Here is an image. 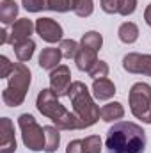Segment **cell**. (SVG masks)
I'll return each mask as SVG.
<instances>
[{
  "label": "cell",
  "mask_w": 151,
  "mask_h": 153,
  "mask_svg": "<svg viewBox=\"0 0 151 153\" xmlns=\"http://www.w3.org/2000/svg\"><path fill=\"white\" fill-rule=\"evenodd\" d=\"M105 148L109 153H144L146 132L132 121H119L109 128Z\"/></svg>",
  "instance_id": "cell-1"
},
{
  "label": "cell",
  "mask_w": 151,
  "mask_h": 153,
  "mask_svg": "<svg viewBox=\"0 0 151 153\" xmlns=\"http://www.w3.org/2000/svg\"><path fill=\"white\" fill-rule=\"evenodd\" d=\"M68 98L71 100L73 112L82 123V130L96 125V121L101 117V114H100L101 109L94 103V100H93V96H91V93L84 82L76 80L71 84V87L68 91Z\"/></svg>",
  "instance_id": "cell-2"
},
{
  "label": "cell",
  "mask_w": 151,
  "mask_h": 153,
  "mask_svg": "<svg viewBox=\"0 0 151 153\" xmlns=\"http://www.w3.org/2000/svg\"><path fill=\"white\" fill-rule=\"evenodd\" d=\"M30 70L23 62H14V70L9 75V84L2 91V100L9 107H20L25 102L29 85H30Z\"/></svg>",
  "instance_id": "cell-3"
},
{
  "label": "cell",
  "mask_w": 151,
  "mask_h": 153,
  "mask_svg": "<svg viewBox=\"0 0 151 153\" xmlns=\"http://www.w3.org/2000/svg\"><path fill=\"white\" fill-rule=\"evenodd\" d=\"M128 102H130V111L137 119H141L142 123L151 125V85L146 82H137L132 85L130 94H128Z\"/></svg>",
  "instance_id": "cell-4"
},
{
  "label": "cell",
  "mask_w": 151,
  "mask_h": 153,
  "mask_svg": "<svg viewBox=\"0 0 151 153\" xmlns=\"http://www.w3.org/2000/svg\"><path fill=\"white\" fill-rule=\"evenodd\" d=\"M18 125L21 130V139L23 144L30 152H41L46 146V137H44V126H39L30 114H21L18 117Z\"/></svg>",
  "instance_id": "cell-5"
},
{
  "label": "cell",
  "mask_w": 151,
  "mask_h": 153,
  "mask_svg": "<svg viewBox=\"0 0 151 153\" xmlns=\"http://www.w3.org/2000/svg\"><path fill=\"white\" fill-rule=\"evenodd\" d=\"M59 96L52 91V89H41L36 100V107L43 116H46L48 119H52L53 123L59 121L62 116L66 114V107L57 100Z\"/></svg>",
  "instance_id": "cell-6"
},
{
  "label": "cell",
  "mask_w": 151,
  "mask_h": 153,
  "mask_svg": "<svg viewBox=\"0 0 151 153\" xmlns=\"http://www.w3.org/2000/svg\"><path fill=\"white\" fill-rule=\"evenodd\" d=\"M123 68L128 73L151 76V55L150 53H128L123 57Z\"/></svg>",
  "instance_id": "cell-7"
},
{
  "label": "cell",
  "mask_w": 151,
  "mask_h": 153,
  "mask_svg": "<svg viewBox=\"0 0 151 153\" xmlns=\"http://www.w3.org/2000/svg\"><path fill=\"white\" fill-rule=\"evenodd\" d=\"M71 71L66 64L57 66L55 70H52L50 73V89L57 94V96H68V91L71 87Z\"/></svg>",
  "instance_id": "cell-8"
},
{
  "label": "cell",
  "mask_w": 151,
  "mask_h": 153,
  "mask_svg": "<svg viewBox=\"0 0 151 153\" xmlns=\"http://www.w3.org/2000/svg\"><path fill=\"white\" fill-rule=\"evenodd\" d=\"M36 32L46 43L62 41V27L52 18H39L36 20Z\"/></svg>",
  "instance_id": "cell-9"
},
{
  "label": "cell",
  "mask_w": 151,
  "mask_h": 153,
  "mask_svg": "<svg viewBox=\"0 0 151 153\" xmlns=\"http://www.w3.org/2000/svg\"><path fill=\"white\" fill-rule=\"evenodd\" d=\"M16 152V139H14V125L9 117L0 119V153Z\"/></svg>",
  "instance_id": "cell-10"
},
{
  "label": "cell",
  "mask_w": 151,
  "mask_h": 153,
  "mask_svg": "<svg viewBox=\"0 0 151 153\" xmlns=\"http://www.w3.org/2000/svg\"><path fill=\"white\" fill-rule=\"evenodd\" d=\"M34 29H36V23H32V20H29V18H20V20H16V22L13 23L11 34H9V43H11V45H16L18 41L29 39Z\"/></svg>",
  "instance_id": "cell-11"
},
{
  "label": "cell",
  "mask_w": 151,
  "mask_h": 153,
  "mask_svg": "<svg viewBox=\"0 0 151 153\" xmlns=\"http://www.w3.org/2000/svg\"><path fill=\"white\" fill-rule=\"evenodd\" d=\"M62 59V52L61 48H44L41 53H39V66L43 70H55L57 66H61Z\"/></svg>",
  "instance_id": "cell-12"
},
{
  "label": "cell",
  "mask_w": 151,
  "mask_h": 153,
  "mask_svg": "<svg viewBox=\"0 0 151 153\" xmlns=\"http://www.w3.org/2000/svg\"><path fill=\"white\" fill-rule=\"evenodd\" d=\"M93 94L96 100H109L115 94V85L109 78H98L93 82Z\"/></svg>",
  "instance_id": "cell-13"
},
{
  "label": "cell",
  "mask_w": 151,
  "mask_h": 153,
  "mask_svg": "<svg viewBox=\"0 0 151 153\" xmlns=\"http://www.w3.org/2000/svg\"><path fill=\"white\" fill-rule=\"evenodd\" d=\"M75 62H76V68L80 71H89L96 62H98V57H96V52L94 50H89V48H80L78 53L75 57Z\"/></svg>",
  "instance_id": "cell-14"
},
{
  "label": "cell",
  "mask_w": 151,
  "mask_h": 153,
  "mask_svg": "<svg viewBox=\"0 0 151 153\" xmlns=\"http://www.w3.org/2000/svg\"><path fill=\"white\" fill-rule=\"evenodd\" d=\"M13 48H14V53H16L18 61H20V62H27V61H30L32 55H34L36 43L29 38V39H23V41H18L16 45H13Z\"/></svg>",
  "instance_id": "cell-15"
},
{
  "label": "cell",
  "mask_w": 151,
  "mask_h": 153,
  "mask_svg": "<svg viewBox=\"0 0 151 153\" xmlns=\"http://www.w3.org/2000/svg\"><path fill=\"white\" fill-rule=\"evenodd\" d=\"M18 16V4L14 0H2L0 2V22L4 25L14 23V18Z\"/></svg>",
  "instance_id": "cell-16"
},
{
  "label": "cell",
  "mask_w": 151,
  "mask_h": 153,
  "mask_svg": "<svg viewBox=\"0 0 151 153\" xmlns=\"http://www.w3.org/2000/svg\"><path fill=\"white\" fill-rule=\"evenodd\" d=\"M100 114H101V119L107 121V123L117 121V119H121V117L124 116V107H123L119 102H110V103H107V105L101 107Z\"/></svg>",
  "instance_id": "cell-17"
},
{
  "label": "cell",
  "mask_w": 151,
  "mask_h": 153,
  "mask_svg": "<svg viewBox=\"0 0 151 153\" xmlns=\"http://www.w3.org/2000/svg\"><path fill=\"white\" fill-rule=\"evenodd\" d=\"M117 36H119V39H121L123 43L132 45V43H135L137 38H139V27H137L133 22H124V23L119 27Z\"/></svg>",
  "instance_id": "cell-18"
},
{
  "label": "cell",
  "mask_w": 151,
  "mask_h": 153,
  "mask_svg": "<svg viewBox=\"0 0 151 153\" xmlns=\"http://www.w3.org/2000/svg\"><path fill=\"white\" fill-rule=\"evenodd\" d=\"M44 137H46V146L44 152L46 153H55L59 144H61V134L57 126H44Z\"/></svg>",
  "instance_id": "cell-19"
},
{
  "label": "cell",
  "mask_w": 151,
  "mask_h": 153,
  "mask_svg": "<svg viewBox=\"0 0 151 153\" xmlns=\"http://www.w3.org/2000/svg\"><path fill=\"white\" fill-rule=\"evenodd\" d=\"M55 126H57L59 130H82L80 119L76 117L75 112H70V111L62 116L59 121H55Z\"/></svg>",
  "instance_id": "cell-20"
},
{
  "label": "cell",
  "mask_w": 151,
  "mask_h": 153,
  "mask_svg": "<svg viewBox=\"0 0 151 153\" xmlns=\"http://www.w3.org/2000/svg\"><path fill=\"white\" fill-rule=\"evenodd\" d=\"M80 45H82L84 48H89V50L98 52V50L101 48V45H103V38H101L100 32H96V30H89V32H85V34L82 36Z\"/></svg>",
  "instance_id": "cell-21"
},
{
  "label": "cell",
  "mask_w": 151,
  "mask_h": 153,
  "mask_svg": "<svg viewBox=\"0 0 151 153\" xmlns=\"http://www.w3.org/2000/svg\"><path fill=\"white\" fill-rule=\"evenodd\" d=\"M78 0H48V9L55 13H68L75 11Z\"/></svg>",
  "instance_id": "cell-22"
},
{
  "label": "cell",
  "mask_w": 151,
  "mask_h": 153,
  "mask_svg": "<svg viewBox=\"0 0 151 153\" xmlns=\"http://www.w3.org/2000/svg\"><path fill=\"white\" fill-rule=\"evenodd\" d=\"M61 52H62V57H66V59H75L76 53H78V50H80V45L73 41V39H62L61 41Z\"/></svg>",
  "instance_id": "cell-23"
},
{
  "label": "cell",
  "mask_w": 151,
  "mask_h": 153,
  "mask_svg": "<svg viewBox=\"0 0 151 153\" xmlns=\"http://www.w3.org/2000/svg\"><path fill=\"white\" fill-rule=\"evenodd\" d=\"M84 141V153H101V139L100 135H89Z\"/></svg>",
  "instance_id": "cell-24"
},
{
  "label": "cell",
  "mask_w": 151,
  "mask_h": 153,
  "mask_svg": "<svg viewBox=\"0 0 151 153\" xmlns=\"http://www.w3.org/2000/svg\"><path fill=\"white\" fill-rule=\"evenodd\" d=\"M89 76L93 78V80H98V78H107V75H109V64L107 62H103V61H98L89 71Z\"/></svg>",
  "instance_id": "cell-25"
},
{
  "label": "cell",
  "mask_w": 151,
  "mask_h": 153,
  "mask_svg": "<svg viewBox=\"0 0 151 153\" xmlns=\"http://www.w3.org/2000/svg\"><path fill=\"white\" fill-rule=\"evenodd\" d=\"M93 9H94V2L93 0H78L75 7V14L80 18H87L93 14Z\"/></svg>",
  "instance_id": "cell-26"
},
{
  "label": "cell",
  "mask_w": 151,
  "mask_h": 153,
  "mask_svg": "<svg viewBox=\"0 0 151 153\" xmlns=\"http://www.w3.org/2000/svg\"><path fill=\"white\" fill-rule=\"evenodd\" d=\"M21 5L29 13H39L43 9H48V0H21Z\"/></svg>",
  "instance_id": "cell-27"
},
{
  "label": "cell",
  "mask_w": 151,
  "mask_h": 153,
  "mask_svg": "<svg viewBox=\"0 0 151 153\" xmlns=\"http://www.w3.org/2000/svg\"><path fill=\"white\" fill-rule=\"evenodd\" d=\"M137 9V0H119V14L121 16H130Z\"/></svg>",
  "instance_id": "cell-28"
},
{
  "label": "cell",
  "mask_w": 151,
  "mask_h": 153,
  "mask_svg": "<svg viewBox=\"0 0 151 153\" xmlns=\"http://www.w3.org/2000/svg\"><path fill=\"white\" fill-rule=\"evenodd\" d=\"M13 70H14V64L9 62V59L5 55H2L0 57V78H9Z\"/></svg>",
  "instance_id": "cell-29"
},
{
  "label": "cell",
  "mask_w": 151,
  "mask_h": 153,
  "mask_svg": "<svg viewBox=\"0 0 151 153\" xmlns=\"http://www.w3.org/2000/svg\"><path fill=\"white\" fill-rule=\"evenodd\" d=\"M100 5L107 14H115L119 11V0H100Z\"/></svg>",
  "instance_id": "cell-30"
},
{
  "label": "cell",
  "mask_w": 151,
  "mask_h": 153,
  "mask_svg": "<svg viewBox=\"0 0 151 153\" xmlns=\"http://www.w3.org/2000/svg\"><path fill=\"white\" fill-rule=\"evenodd\" d=\"M66 153H84V141L82 139H75L68 144Z\"/></svg>",
  "instance_id": "cell-31"
},
{
  "label": "cell",
  "mask_w": 151,
  "mask_h": 153,
  "mask_svg": "<svg viewBox=\"0 0 151 153\" xmlns=\"http://www.w3.org/2000/svg\"><path fill=\"white\" fill-rule=\"evenodd\" d=\"M144 20H146V23L151 27V4L146 7V11H144Z\"/></svg>",
  "instance_id": "cell-32"
}]
</instances>
